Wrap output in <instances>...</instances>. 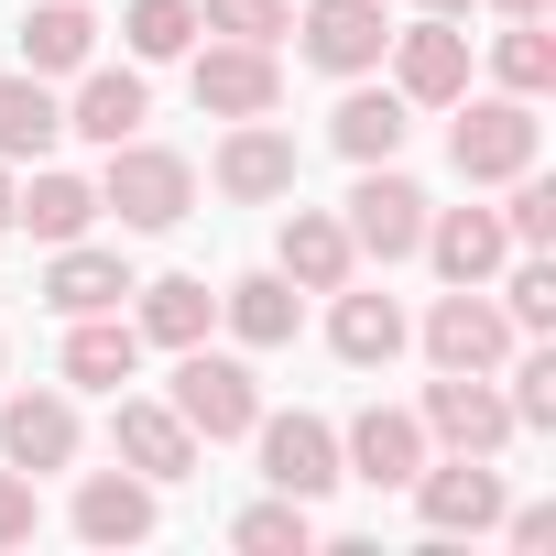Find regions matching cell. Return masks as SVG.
<instances>
[{"label":"cell","instance_id":"cell-5","mask_svg":"<svg viewBox=\"0 0 556 556\" xmlns=\"http://www.w3.org/2000/svg\"><path fill=\"white\" fill-rule=\"evenodd\" d=\"M197 110L207 121H273L285 110V66H273V45H207L197 55Z\"/></svg>","mask_w":556,"mask_h":556},{"label":"cell","instance_id":"cell-19","mask_svg":"<svg viewBox=\"0 0 556 556\" xmlns=\"http://www.w3.org/2000/svg\"><path fill=\"white\" fill-rule=\"evenodd\" d=\"M131 371H142V328H131L121 306H99V317L66 328V382H77V393H121Z\"/></svg>","mask_w":556,"mask_h":556},{"label":"cell","instance_id":"cell-8","mask_svg":"<svg viewBox=\"0 0 556 556\" xmlns=\"http://www.w3.org/2000/svg\"><path fill=\"white\" fill-rule=\"evenodd\" d=\"M251 437H262V480L285 491V502H328V491L350 480V469H339V437H328L317 415H262Z\"/></svg>","mask_w":556,"mask_h":556},{"label":"cell","instance_id":"cell-15","mask_svg":"<svg viewBox=\"0 0 556 556\" xmlns=\"http://www.w3.org/2000/svg\"><path fill=\"white\" fill-rule=\"evenodd\" d=\"M110 447H121V469H142V480H153V491H164V480H186V469H197V426H186V415H175V404H142V393H131V404H121V426H110Z\"/></svg>","mask_w":556,"mask_h":556},{"label":"cell","instance_id":"cell-23","mask_svg":"<svg viewBox=\"0 0 556 556\" xmlns=\"http://www.w3.org/2000/svg\"><path fill=\"white\" fill-rule=\"evenodd\" d=\"M131 295V273H121V251H88V240H55V273H45V306L55 317H99V306H121Z\"/></svg>","mask_w":556,"mask_h":556},{"label":"cell","instance_id":"cell-3","mask_svg":"<svg viewBox=\"0 0 556 556\" xmlns=\"http://www.w3.org/2000/svg\"><path fill=\"white\" fill-rule=\"evenodd\" d=\"M415 426H426V437H437L447 458H502V447L523 437V426H513V404L491 393V371H437V382H426V415H415Z\"/></svg>","mask_w":556,"mask_h":556},{"label":"cell","instance_id":"cell-34","mask_svg":"<svg viewBox=\"0 0 556 556\" xmlns=\"http://www.w3.org/2000/svg\"><path fill=\"white\" fill-rule=\"evenodd\" d=\"M502 404H513V426H556V350H523Z\"/></svg>","mask_w":556,"mask_h":556},{"label":"cell","instance_id":"cell-13","mask_svg":"<svg viewBox=\"0 0 556 556\" xmlns=\"http://www.w3.org/2000/svg\"><path fill=\"white\" fill-rule=\"evenodd\" d=\"M218 197L240 207H273V197H295V131H273V121H240L218 142Z\"/></svg>","mask_w":556,"mask_h":556},{"label":"cell","instance_id":"cell-7","mask_svg":"<svg viewBox=\"0 0 556 556\" xmlns=\"http://www.w3.org/2000/svg\"><path fill=\"white\" fill-rule=\"evenodd\" d=\"M350 251H371V262H404L415 240H426V186H404L393 164H361V186H350Z\"/></svg>","mask_w":556,"mask_h":556},{"label":"cell","instance_id":"cell-32","mask_svg":"<svg viewBox=\"0 0 556 556\" xmlns=\"http://www.w3.org/2000/svg\"><path fill=\"white\" fill-rule=\"evenodd\" d=\"M502 317H513L523 339H545V328H556V262H545V251H523V262H513V285H502Z\"/></svg>","mask_w":556,"mask_h":556},{"label":"cell","instance_id":"cell-10","mask_svg":"<svg viewBox=\"0 0 556 556\" xmlns=\"http://www.w3.org/2000/svg\"><path fill=\"white\" fill-rule=\"evenodd\" d=\"M295 34H306V66H328V77H371V66H382V45H393L382 0H306Z\"/></svg>","mask_w":556,"mask_h":556},{"label":"cell","instance_id":"cell-27","mask_svg":"<svg viewBox=\"0 0 556 556\" xmlns=\"http://www.w3.org/2000/svg\"><path fill=\"white\" fill-rule=\"evenodd\" d=\"M99 55V23H88V0H45V12L23 23V66L34 77H77Z\"/></svg>","mask_w":556,"mask_h":556},{"label":"cell","instance_id":"cell-16","mask_svg":"<svg viewBox=\"0 0 556 556\" xmlns=\"http://www.w3.org/2000/svg\"><path fill=\"white\" fill-rule=\"evenodd\" d=\"M339 469H350V480H371V491H404V480L426 469V426H415V415H393V404H371V415L339 437Z\"/></svg>","mask_w":556,"mask_h":556},{"label":"cell","instance_id":"cell-36","mask_svg":"<svg viewBox=\"0 0 556 556\" xmlns=\"http://www.w3.org/2000/svg\"><path fill=\"white\" fill-rule=\"evenodd\" d=\"M34 523H45L34 480H23V469H0V545H34Z\"/></svg>","mask_w":556,"mask_h":556},{"label":"cell","instance_id":"cell-30","mask_svg":"<svg viewBox=\"0 0 556 556\" xmlns=\"http://www.w3.org/2000/svg\"><path fill=\"white\" fill-rule=\"evenodd\" d=\"M240 545H251V556H306V545H317V523H306V502L273 491V502H251V513H240Z\"/></svg>","mask_w":556,"mask_h":556},{"label":"cell","instance_id":"cell-37","mask_svg":"<svg viewBox=\"0 0 556 556\" xmlns=\"http://www.w3.org/2000/svg\"><path fill=\"white\" fill-rule=\"evenodd\" d=\"M513 545H556V502H523L513 513Z\"/></svg>","mask_w":556,"mask_h":556},{"label":"cell","instance_id":"cell-18","mask_svg":"<svg viewBox=\"0 0 556 556\" xmlns=\"http://www.w3.org/2000/svg\"><path fill=\"white\" fill-rule=\"evenodd\" d=\"M404 339H415V328H404V306H393V295L339 285V306H328V350H339L350 371H393V361H404Z\"/></svg>","mask_w":556,"mask_h":556},{"label":"cell","instance_id":"cell-22","mask_svg":"<svg viewBox=\"0 0 556 556\" xmlns=\"http://www.w3.org/2000/svg\"><path fill=\"white\" fill-rule=\"evenodd\" d=\"M404 131H415V121H404V88H350V99L328 110V142H339L350 164H393Z\"/></svg>","mask_w":556,"mask_h":556},{"label":"cell","instance_id":"cell-17","mask_svg":"<svg viewBox=\"0 0 556 556\" xmlns=\"http://www.w3.org/2000/svg\"><path fill=\"white\" fill-rule=\"evenodd\" d=\"M350 229L328 218V207H285V240H273V273H285V285H306V295H339L350 285Z\"/></svg>","mask_w":556,"mask_h":556},{"label":"cell","instance_id":"cell-12","mask_svg":"<svg viewBox=\"0 0 556 556\" xmlns=\"http://www.w3.org/2000/svg\"><path fill=\"white\" fill-rule=\"evenodd\" d=\"M447 285H491V273L513 262V229H502V207H426V240H415Z\"/></svg>","mask_w":556,"mask_h":556},{"label":"cell","instance_id":"cell-21","mask_svg":"<svg viewBox=\"0 0 556 556\" xmlns=\"http://www.w3.org/2000/svg\"><path fill=\"white\" fill-rule=\"evenodd\" d=\"M142 121H153V99H142V77H131V66H88V77H77V99H66V131H88L99 153H110V142H131Z\"/></svg>","mask_w":556,"mask_h":556},{"label":"cell","instance_id":"cell-11","mask_svg":"<svg viewBox=\"0 0 556 556\" xmlns=\"http://www.w3.org/2000/svg\"><path fill=\"white\" fill-rule=\"evenodd\" d=\"M404 491H415L426 534H491V523H502V469H491V458H447V469H415Z\"/></svg>","mask_w":556,"mask_h":556},{"label":"cell","instance_id":"cell-29","mask_svg":"<svg viewBox=\"0 0 556 556\" xmlns=\"http://www.w3.org/2000/svg\"><path fill=\"white\" fill-rule=\"evenodd\" d=\"M491 66H502L513 99H545V88H556V34H545V12H523V23L491 45Z\"/></svg>","mask_w":556,"mask_h":556},{"label":"cell","instance_id":"cell-9","mask_svg":"<svg viewBox=\"0 0 556 556\" xmlns=\"http://www.w3.org/2000/svg\"><path fill=\"white\" fill-rule=\"evenodd\" d=\"M426 361H437V371H502V361H513V317H502L480 285H458V295H437V317H426Z\"/></svg>","mask_w":556,"mask_h":556},{"label":"cell","instance_id":"cell-14","mask_svg":"<svg viewBox=\"0 0 556 556\" xmlns=\"http://www.w3.org/2000/svg\"><path fill=\"white\" fill-rule=\"evenodd\" d=\"M0 458H12L23 480L66 469L77 458V404L66 393H12V404H0Z\"/></svg>","mask_w":556,"mask_h":556},{"label":"cell","instance_id":"cell-35","mask_svg":"<svg viewBox=\"0 0 556 556\" xmlns=\"http://www.w3.org/2000/svg\"><path fill=\"white\" fill-rule=\"evenodd\" d=\"M502 229H513V251H545V240H556V186L513 175V207H502Z\"/></svg>","mask_w":556,"mask_h":556},{"label":"cell","instance_id":"cell-4","mask_svg":"<svg viewBox=\"0 0 556 556\" xmlns=\"http://www.w3.org/2000/svg\"><path fill=\"white\" fill-rule=\"evenodd\" d=\"M164 404H175V415H186V426H197L207 447H218V437H251V426H262V382H251L240 361H218L207 339H197V350L175 361V393H164Z\"/></svg>","mask_w":556,"mask_h":556},{"label":"cell","instance_id":"cell-2","mask_svg":"<svg viewBox=\"0 0 556 556\" xmlns=\"http://www.w3.org/2000/svg\"><path fill=\"white\" fill-rule=\"evenodd\" d=\"M458 110V131H447V153H458V175L469 186H513V175H534V142H545V121H534V99H447Z\"/></svg>","mask_w":556,"mask_h":556},{"label":"cell","instance_id":"cell-38","mask_svg":"<svg viewBox=\"0 0 556 556\" xmlns=\"http://www.w3.org/2000/svg\"><path fill=\"white\" fill-rule=\"evenodd\" d=\"M491 12H502V23H523V12H545V0H491Z\"/></svg>","mask_w":556,"mask_h":556},{"label":"cell","instance_id":"cell-40","mask_svg":"<svg viewBox=\"0 0 556 556\" xmlns=\"http://www.w3.org/2000/svg\"><path fill=\"white\" fill-rule=\"evenodd\" d=\"M426 12H469V0H426Z\"/></svg>","mask_w":556,"mask_h":556},{"label":"cell","instance_id":"cell-39","mask_svg":"<svg viewBox=\"0 0 556 556\" xmlns=\"http://www.w3.org/2000/svg\"><path fill=\"white\" fill-rule=\"evenodd\" d=\"M0 229H12V175H0Z\"/></svg>","mask_w":556,"mask_h":556},{"label":"cell","instance_id":"cell-24","mask_svg":"<svg viewBox=\"0 0 556 556\" xmlns=\"http://www.w3.org/2000/svg\"><path fill=\"white\" fill-rule=\"evenodd\" d=\"M131 295H142V317H131V328H142L153 350H197V339H207V317H218V295L197 285V273H164V285H131Z\"/></svg>","mask_w":556,"mask_h":556},{"label":"cell","instance_id":"cell-28","mask_svg":"<svg viewBox=\"0 0 556 556\" xmlns=\"http://www.w3.org/2000/svg\"><path fill=\"white\" fill-rule=\"evenodd\" d=\"M218 317L240 328V350H285L295 339V285L285 273H240V285L218 295Z\"/></svg>","mask_w":556,"mask_h":556},{"label":"cell","instance_id":"cell-6","mask_svg":"<svg viewBox=\"0 0 556 556\" xmlns=\"http://www.w3.org/2000/svg\"><path fill=\"white\" fill-rule=\"evenodd\" d=\"M382 55H393L404 110H447V99H469V34H458L447 12H426V23H415V34H393Z\"/></svg>","mask_w":556,"mask_h":556},{"label":"cell","instance_id":"cell-20","mask_svg":"<svg viewBox=\"0 0 556 556\" xmlns=\"http://www.w3.org/2000/svg\"><path fill=\"white\" fill-rule=\"evenodd\" d=\"M77 534L88 545H142L153 534V480L142 469H88L77 480Z\"/></svg>","mask_w":556,"mask_h":556},{"label":"cell","instance_id":"cell-25","mask_svg":"<svg viewBox=\"0 0 556 556\" xmlns=\"http://www.w3.org/2000/svg\"><path fill=\"white\" fill-rule=\"evenodd\" d=\"M88 218H99V186H88V175H34V186H12V229H34V240H88Z\"/></svg>","mask_w":556,"mask_h":556},{"label":"cell","instance_id":"cell-31","mask_svg":"<svg viewBox=\"0 0 556 556\" xmlns=\"http://www.w3.org/2000/svg\"><path fill=\"white\" fill-rule=\"evenodd\" d=\"M186 45H197V0H131V55L142 66H164Z\"/></svg>","mask_w":556,"mask_h":556},{"label":"cell","instance_id":"cell-1","mask_svg":"<svg viewBox=\"0 0 556 556\" xmlns=\"http://www.w3.org/2000/svg\"><path fill=\"white\" fill-rule=\"evenodd\" d=\"M99 207H110L121 229H175V218L197 207V164L131 131V142H110V175H99Z\"/></svg>","mask_w":556,"mask_h":556},{"label":"cell","instance_id":"cell-26","mask_svg":"<svg viewBox=\"0 0 556 556\" xmlns=\"http://www.w3.org/2000/svg\"><path fill=\"white\" fill-rule=\"evenodd\" d=\"M55 131H66V99H55L34 66H23V77H0V164H34Z\"/></svg>","mask_w":556,"mask_h":556},{"label":"cell","instance_id":"cell-33","mask_svg":"<svg viewBox=\"0 0 556 556\" xmlns=\"http://www.w3.org/2000/svg\"><path fill=\"white\" fill-rule=\"evenodd\" d=\"M197 23L229 34V45H285V34H295V0H207Z\"/></svg>","mask_w":556,"mask_h":556}]
</instances>
